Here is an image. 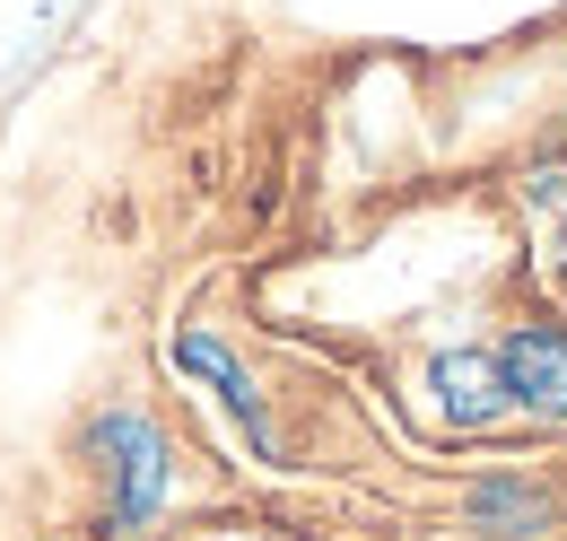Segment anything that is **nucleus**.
<instances>
[{
	"label": "nucleus",
	"instance_id": "nucleus-3",
	"mask_svg": "<svg viewBox=\"0 0 567 541\" xmlns=\"http://www.w3.org/2000/svg\"><path fill=\"white\" fill-rule=\"evenodd\" d=\"M427 385H436V410H445L454 428H489L497 410L515 402V394H506V367H497V358H481V349L436 358V367H427Z\"/></svg>",
	"mask_w": 567,
	"mask_h": 541
},
{
	"label": "nucleus",
	"instance_id": "nucleus-4",
	"mask_svg": "<svg viewBox=\"0 0 567 541\" xmlns=\"http://www.w3.org/2000/svg\"><path fill=\"white\" fill-rule=\"evenodd\" d=\"M175 367H193V376H210L218 394H227V410L245 419V437H254V455H271V419H262V394H254V376H245V367H236V358H227V349H218L210 333H184V340H175Z\"/></svg>",
	"mask_w": 567,
	"mask_h": 541
},
{
	"label": "nucleus",
	"instance_id": "nucleus-1",
	"mask_svg": "<svg viewBox=\"0 0 567 541\" xmlns=\"http://www.w3.org/2000/svg\"><path fill=\"white\" fill-rule=\"evenodd\" d=\"M96 455H105V524L114 533H148L166 507V437L141 410H105L96 419Z\"/></svg>",
	"mask_w": 567,
	"mask_h": 541
},
{
	"label": "nucleus",
	"instance_id": "nucleus-2",
	"mask_svg": "<svg viewBox=\"0 0 567 541\" xmlns=\"http://www.w3.org/2000/svg\"><path fill=\"white\" fill-rule=\"evenodd\" d=\"M497 367H506V394L542 419H567V324H515L497 340Z\"/></svg>",
	"mask_w": 567,
	"mask_h": 541
},
{
	"label": "nucleus",
	"instance_id": "nucleus-5",
	"mask_svg": "<svg viewBox=\"0 0 567 541\" xmlns=\"http://www.w3.org/2000/svg\"><path fill=\"white\" fill-rule=\"evenodd\" d=\"M472 524H481V533H550V498H542V489H524V480H481V489H472Z\"/></svg>",
	"mask_w": 567,
	"mask_h": 541
}]
</instances>
